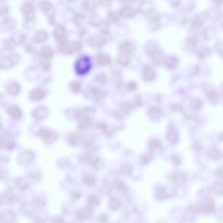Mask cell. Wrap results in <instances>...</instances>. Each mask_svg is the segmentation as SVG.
Here are the masks:
<instances>
[{"mask_svg":"<svg viewBox=\"0 0 223 223\" xmlns=\"http://www.w3.org/2000/svg\"><path fill=\"white\" fill-rule=\"evenodd\" d=\"M48 38V34L45 31L38 32L35 36L34 41L36 42L41 43L46 41Z\"/></svg>","mask_w":223,"mask_h":223,"instance_id":"d6986e66","label":"cell"},{"mask_svg":"<svg viewBox=\"0 0 223 223\" xmlns=\"http://www.w3.org/2000/svg\"><path fill=\"white\" fill-rule=\"evenodd\" d=\"M23 12L28 20L33 19L35 8L31 3H27L24 4L23 7Z\"/></svg>","mask_w":223,"mask_h":223,"instance_id":"52a82bcc","label":"cell"},{"mask_svg":"<svg viewBox=\"0 0 223 223\" xmlns=\"http://www.w3.org/2000/svg\"><path fill=\"white\" fill-rule=\"evenodd\" d=\"M206 94L211 103L216 104L219 100L218 94L213 89H209L206 90Z\"/></svg>","mask_w":223,"mask_h":223,"instance_id":"8fae6325","label":"cell"},{"mask_svg":"<svg viewBox=\"0 0 223 223\" xmlns=\"http://www.w3.org/2000/svg\"><path fill=\"white\" fill-rule=\"evenodd\" d=\"M92 66L91 59L88 56H83L79 58L75 64V69L79 75H84L90 70Z\"/></svg>","mask_w":223,"mask_h":223,"instance_id":"6da1fadb","label":"cell"},{"mask_svg":"<svg viewBox=\"0 0 223 223\" xmlns=\"http://www.w3.org/2000/svg\"><path fill=\"white\" fill-rule=\"evenodd\" d=\"M81 88L80 83L77 82H74L72 83L71 89L73 92H77L79 91Z\"/></svg>","mask_w":223,"mask_h":223,"instance_id":"d4e9b609","label":"cell"},{"mask_svg":"<svg viewBox=\"0 0 223 223\" xmlns=\"http://www.w3.org/2000/svg\"><path fill=\"white\" fill-rule=\"evenodd\" d=\"M197 43H198V41H197V39L194 37H191L189 39V44L192 48H194L196 46Z\"/></svg>","mask_w":223,"mask_h":223,"instance_id":"4316f807","label":"cell"},{"mask_svg":"<svg viewBox=\"0 0 223 223\" xmlns=\"http://www.w3.org/2000/svg\"><path fill=\"white\" fill-rule=\"evenodd\" d=\"M119 14L122 18H131L135 14V11L130 7L125 6L120 9Z\"/></svg>","mask_w":223,"mask_h":223,"instance_id":"9c48e42d","label":"cell"},{"mask_svg":"<svg viewBox=\"0 0 223 223\" xmlns=\"http://www.w3.org/2000/svg\"><path fill=\"white\" fill-rule=\"evenodd\" d=\"M149 114L151 118L154 119H158L162 116L161 111L157 107H151L149 110Z\"/></svg>","mask_w":223,"mask_h":223,"instance_id":"2e32d148","label":"cell"},{"mask_svg":"<svg viewBox=\"0 0 223 223\" xmlns=\"http://www.w3.org/2000/svg\"><path fill=\"white\" fill-rule=\"evenodd\" d=\"M143 77L146 81H150L154 79L155 77V73L153 68L150 66H145L144 70Z\"/></svg>","mask_w":223,"mask_h":223,"instance_id":"30bf717a","label":"cell"},{"mask_svg":"<svg viewBox=\"0 0 223 223\" xmlns=\"http://www.w3.org/2000/svg\"><path fill=\"white\" fill-rule=\"evenodd\" d=\"M150 146L153 149H156L160 147L161 144L159 141L157 139H153L150 143Z\"/></svg>","mask_w":223,"mask_h":223,"instance_id":"cb8c5ba5","label":"cell"},{"mask_svg":"<svg viewBox=\"0 0 223 223\" xmlns=\"http://www.w3.org/2000/svg\"><path fill=\"white\" fill-rule=\"evenodd\" d=\"M210 51L207 47H204L200 48L198 50V57L200 58H204L208 56L210 54Z\"/></svg>","mask_w":223,"mask_h":223,"instance_id":"7402d4cb","label":"cell"},{"mask_svg":"<svg viewBox=\"0 0 223 223\" xmlns=\"http://www.w3.org/2000/svg\"><path fill=\"white\" fill-rule=\"evenodd\" d=\"M47 114V110L44 107H39L35 110L34 117L36 119H43Z\"/></svg>","mask_w":223,"mask_h":223,"instance_id":"5bb4252c","label":"cell"},{"mask_svg":"<svg viewBox=\"0 0 223 223\" xmlns=\"http://www.w3.org/2000/svg\"><path fill=\"white\" fill-rule=\"evenodd\" d=\"M128 88L130 90L134 91L137 89V84L133 82H131L128 84Z\"/></svg>","mask_w":223,"mask_h":223,"instance_id":"f1b7e54d","label":"cell"},{"mask_svg":"<svg viewBox=\"0 0 223 223\" xmlns=\"http://www.w3.org/2000/svg\"><path fill=\"white\" fill-rule=\"evenodd\" d=\"M172 161L174 165L178 166L181 164V159L177 155H174L172 158Z\"/></svg>","mask_w":223,"mask_h":223,"instance_id":"484cf974","label":"cell"},{"mask_svg":"<svg viewBox=\"0 0 223 223\" xmlns=\"http://www.w3.org/2000/svg\"><path fill=\"white\" fill-rule=\"evenodd\" d=\"M40 6L43 11L45 13H46L50 10L51 8V4L48 2H43L41 3Z\"/></svg>","mask_w":223,"mask_h":223,"instance_id":"603a6c76","label":"cell"},{"mask_svg":"<svg viewBox=\"0 0 223 223\" xmlns=\"http://www.w3.org/2000/svg\"><path fill=\"white\" fill-rule=\"evenodd\" d=\"M66 31L63 26L58 24L55 28L54 30V35L56 39L59 42H65L66 39Z\"/></svg>","mask_w":223,"mask_h":223,"instance_id":"3957f363","label":"cell"},{"mask_svg":"<svg viewBox=\"0 0 223 223\" xmlns=\"http://www.w3.org/2000/svg\"><path fill=\"white\" fill-rule=\"evenodd\" d=\"M152 158V156L150 155H146L143 156L142 158V163L143 164H146L149 162Z\"/></svg>","mask_w":223,"mask_h":223,"instance_id":"83f0119b","label":"cell"},{"mask_svg":"<svg viewBox=\"0 0 223 223\" xmlns=\"http://www.w3.org/2000/svg\"><path fill=\"white\" fill-rule=\"evenodd\" d=\"M96 61L99 66L108 65L110 63V57L104 54L100 53L96 56Z\"/></svg>","mask_w":223,"mask_h":223,"instance_id":"7c38bea8","label":"cell"},{"mask_svg":"<svg viewBox=\"0 0 223 223\" xmlns=\"http://www.w3.org/2000/svg\"><path fill=\"white\" fill-rule=\"evenodd\" d=\"M46 95V92L41 89L37 88L30 92L29 96L31 100L35 101H40L43 99Z\"/></svg>","mask_w":223,"mask_h":223,"instance_id":"5b68a950","label":"cell"},{"mask_svg":"<svg viewBox=\"0 0 223 223\" xmlns=\"http://www.w3.org/2000/svg\"><path fill=\"white\" fill-rule=\"evenodd\" d=\"M164 63L166 67L169 68H172L177 65L178 59L176 56H169L165 58Z\"/></svg>","mask_w":223,"mask_h":223,"instance_id":"9a60e30c","label":"cell"},{"mask_svg":"<svg viewBox=\"0 0 223 223\" xmlns=\"http://www.w3.org/2000/svg\"><path fill=\"white\" fill-rule=\"evenodd\" d=\"M54 55V52L52 48L48 46H45L40 51V55L43 58H51Z\"/></svg>","mask_w":223,"mask_h":223,"instance_id":"4fadbf2b","label":"cell"},{"mask_svg":"<svg viewBox=\"0 0 223 223\" xmlns=\"http://www.w3.org/2000/svg\"><path fill=\"white\" fill-rule=\"evenodd\" d=\"M202 106V102L198 99H194L192 100L191 103V107L195 111H198L200 110Z\"/></svg>","mask_w":223,"mask_h":223,"instance_id":"44dd1931","label":"cell"},{"mask_svg":"<svg viewBox=\"0 0 223 223\" xmlns=\"http://www.w3.org/2000/svg\"><path fill=\"white\" fill-rule=\"evenodd\" d=\"M134 49V46L130 42H125L123 43L120 46V52L121 55L128 56L131 54Z\"/></svg>","mask_w":223,"mask_h":223,"instance_id":"ba28073f","label":"cell"},{"mask_svg":"<svg viewBox=\"0 0 223 223\" xmlns=\"http://www.w3.org/2000/svg\"><path fill=\"white\" fill-rule=\"evenodd\" d=\"M8 112L11 117L16 120L21 119L22 117V113L20 108L16 106H12L8 109Z\"/></svg>","mask_w":223,"mask_h":223,"instance_id":"8992f818","label":"cell"},{"mask_svg":"<svg viewBox=\"0 0 223 223\" xmlns=\"http://www.w3.org/2000/svg\"><path fill=\"white\" fill-rule=\"evenodd\" d=\"M168 141L172 144H174L178 140V134L175 128L172 126L169 128L167 133Z\"/></svg>","mask_w":223,"mask_h":223,"instance_id":"277c9868","label":"cell"},{"mask_svg":"<svg viewBox=\"0 0 223 223\" xmlns=\"http://www.w3.org/2000/svg\"><path fill=\"white\" fill-rule=\"evenodd\" d=\"M208 156L213 160H217L221 158V154L220 151L216 148H213L209 150Z\"/></svg>","mask_w":223,"mask_h":223,"instance_id":"e0dca14e","label":"cell"},{"mask_svg":"<svg viewBox=\"0 0 223 223\" xmlns=\"http://www.w3.org/2000/svg\"><path fill=\"white\" fill-rule=\"evenodd\" d=\"M7 90L9 94L12 95H16L19 92L20 88L17 83H12L8 85Z\"/></svg>","mask_w":223,"mask_h":223,"instance_id":"ac0fdd59","label":"cell"},{"mask_svg":"<svg viewBox=\"0 0 223 223\" xmlns=\"http://www.w3.org/2000/svg\"><path fill=\"white\" fill-rule=\"evenodd\" d=\"M82 48V45L77 41L70 43L63 42L58 46V50L60 52L63 54H73L79 51Z\"/></svg>","mask_w":223,"mask_h":223,"instance_id":"7a4b0ae2","label":"cell"},{"mask_svg":"<svg viewBox=\"0 0 223 223\" xmlns=\"http://www.w3.org/2000/svg\"><path fill=\"white\" fill-rule=\"evenodd\" d=\"M206 19V15L204 14H198L193 19V22L196 26H200L203 24Z\"/></svg>","mask_w":223,"mask_h":223,"instance_id":"ffe728a7","label":"cell"}]
</instances>
